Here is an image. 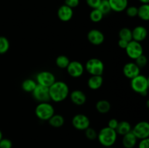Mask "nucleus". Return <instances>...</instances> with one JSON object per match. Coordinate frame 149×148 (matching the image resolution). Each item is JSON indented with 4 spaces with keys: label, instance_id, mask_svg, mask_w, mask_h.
Wrapping results in <instances>:
<instances>
[{
    "label": "nucleus",
    "instance_id": "7",
    "mask_svg": "<svg viewBox=\"0 0 149 148\" xmlns=\"http://www.w3.org/2000/svg\"><path fill=\"white\" fill-rule=\"evenodd\" d=\"M132 132L138 139L149 137V123L147 121H140L132 129Z\"/></svg>",
    "mask_w": 149,
    "mask_h": 148
},
{
    "label": "nucleus",
    "instance_id": "1",
    "mask_svg": "<svg viewBox=\"0 0 149 148\" xmlns=\"http://www.w3.org/2000/svg\"><path fill=\"white\" fill-rule=\"evenodd\" d=\"M50 100L55 102H60L68 97L69 94V87L65 82L61 81H55L49 87Z\"/></svg>",
    "mask_w": 149,
    "mask_h": 148
},
{
    "label": "nucleus",
    "instance_id": "25",
    "mask_svg": "<svg viewBox=\"0 0 149 148\" xmlns=\"http://www.w3.org/2000/svg\"><path fill=\"white\" fill-rule=\"evenodd\" d=\"M69 62V58L67 56H65V55H59L58 57H57L56 59H55L56 65L59 68H61V69H65V68H66L68 67Z\"/></svg>",
    "mask_w": 149,
    "mask_h": 148
},
{
    "label": "nucleus",
    "instance_id": "13",
    "mask_svg": "<svg viewBox=\"0 0 149 148\" xmlns=\"http://www.w3.org/2000/svg\"><path fill=\"white\" fill-rule=\"evenodd\" d=\"M123 74L127 78L132 79L141 74V68L135 64V62H127L123 67Z\"/></svg>",
    "mask_w": 149,
    "mask_h": 148
},
{
    "label": "nucleus",
    "instance_id": "31",
    "mask_svg": "<svg viewBox=\"0 0 149 148\" xmlns=\"http://www.w3.org/2000/svg\"><path fill=\"white\" fill-rule=\"evenodd\" d=\"M135 64H136L140 68H144V67L147 65V63H148V59H147L146 56L145 55H143V54L141 55V56L138 57L137 58V59H135Z\"/></svg>",
    "mask_w": 149,
    "mask_h": 148
},
{
    "label": "nucleus",
    "instance_id": "2",
    "mask_svg": "<svg viewBox=\"0 0 149 148\" xmlns=\"http://www.w3.org/2000/svg\"><path fill=\"white\" fill-rule=\"evenodd\" d=\"M97 139H98L100 145L105 147H112L117 139V133L116 130L106 126L100 129V131L97 133Z\"/></svg>",
    "mask_w": 149,
    "mask_h": 148
},
{
    "label": "nucleus",
    "instance_id": "8",
    "mask_svg": "<svg viewBox=\"0 0 149 148\" xmlns=\"http://www.w3.org/2000/svg\"><path fill=\"white\" fill-rule=\"evenodd\" d=\"M31 93L33 98L39 102H47L49 100H50L49 87L37 84Z\"/></svg>",
    "mask_w": 149,
    "mask_h": 148
},
{
    "label": "nucleus",
    "instance_id": "23",
    "mask_svg": "<svg viewBox=\"0 0 149 148\" xmlns=\"http://www.w3.org/2000/svg\"><path fill=\"white\" fill-rule=\"evenodd\" d=\"M138 16L143 20H149V4H143L138 8Z\"/></svg>",
    "mask_w": 149,
    "mask_h": 148
},
{
    "label": "nucleus",
    "instance_id": "5",
    "mask_svg": "<svg viewBox=\"0 0 149 148\" xmlns=\"http://www.w3.org/2000/svg\"><path fill=\"white\" fill-rule=\"evenodd\" d=\"M85 69L91 75H102L104 71V64L98 58H91L86 62Z\"/></svg>",
    "mask_w": 149,
    "mask_h": 148
},
{
    "label": "nucleus",
    "instance_id": "18",
    "mask_svg": "<svg viewBox=\"0 0 149 148\" xmlns=\"http://www.w3.org/2000/svg\"><path fill=\"white\" fill-rule=\"evenodd\" d=\"M103 78L102 75H91L87 81V86L92 90H97L103 86Z\"/></svg>",
    "mask_w": 149,
    "mask_h": 148
},
{
    "label": "nucleus",
    "instance_id": "36",
    "mask_svg": "<svg viewBox=\"0 0 149 148\" xmlns=\"http://www.w3.org/2000/svg\"><path fill=\"white\" fill-rule=\"evenodd\" d=\"M118 123H119V121L116 118H111L108 122V127L116 130V127L118 126Z\"/></svg>",
    "mask_w": 149,
    "mask_h": 148
},
{
    "label": "nucleus",
    "instance_id": "35",
    "mask_svg": "<svg viewBox=\"0 0 149 148\" xmlns=\"http://www.w3.org/2000/svg\"><path fill=\"white\" fill-rule=\"evenodd\" d=\"M79 0H65V4L71 9L78 7L79 4Z\"/></svg>",
    "mask_w": 149,
    "mask_h": 148
},
{
    "label": "nucleus",
    "instance_id": "39",
    "mask_svg": "<svg viewBox=\"0 0 149 148\" xmlns=\"http://www.w3.org/2000/svg\"><path fill=\"white\" fill-rule=\"evenodd\" d=\"M142 4H148L149 0H139Z\"/></svg>",
    "mask_w": 149,
    "mask_h": 148
},
{
    "label": "nucleus",
    "instance_id": "26",
    "mask_svg": "<svg viewBox=\"0 0 149 148\" xmlns=\"http://www.w3.org/2000/svg\"><path fill=\"white\" fill-rule=\"evenodd\" d=\"M119 37L120 39H123L128 42L132 40V30L129 28H122L119 32Z\"/></svg>",
    "mask_w": 149,
    "mask_h": 148
},
{
    "label": "nucleus",
    "instance_id": "40",
    "mask_svg": "<svg viewBox=\"0 0 149 148\" xmlns=\"http://www.w3.org/2000/svg\"><path fill=\"white\" fill-rule=\"evenodd\" d=\"M3 138V136H2V132H1V131L0 130V140H1V139Z\"/></svg>",
    "mask_w": 149,
    "mask_h": 148
},
{
    "label": "nucleus",
    "instance_id": "38",
    "mask_svg": "<svg viewBox=\"0 0 149 148\" xmlns=\"http://www.w3.org/2000/svg\"><path fill=\"white\" fill-rule=\"evenodd\" d=\"M128 43H129V42L127 41L119 39V40L118 41V46H119L120 48H122V49H125V48H126L127 46Z\"/></svg>",
    "mask_w": 149,
    "mask_h": 148
},
{
    "label": "nucleus",
    "instance_id": "15",
    "mask_svg": "<svg viewBox=\"0 0 149 148\" xmlns=\"http://www.w3.org/2000/svg\"><path fill=\"white\" fill-rule=\"evenodd\" d=\"M70 99L71 102L76 105L81 106L85 104L87 101V96L81 90H74L70 94Z\"/></svg>",
    "mask_w": 149,
    "mask_h": 148
},
{
    "label": "nucleus",
    "instance_id": "41",
    "mask_svg": "<svg viewBox=\"0 0 149 148\" xmlns=\"http://www.w3.org/2000/svg\"><path fill=\"white\" fill-rule=\"evenodd\" d=\"M105 148H113V147H105Z\"/></svg>",
    "mask_w": 149,
    "mask_h": 148
},
{
    "label": "nucleus",
    "instance_id": "9",
    "mask_svg": "<svg viewBox=\"0 0 149 148\" xmlns=\"http://www.w3.org/2000/svg\"><path fill=\"white\" fill-rule=\"evenodd\" d=\"M71 123L76 129L80 131L86 130L90 126V120L89 118L86 115L81 113L75 115L73 117Z\"/></svg>",
    "mask_w": 149,
    "mask_h": 148
},
{
    "label": "nucleus",
    "instance_id": "14",
    "mask_svg": "<svg viewBox=\"0 0 149 148\" xmlns=\"http://www.w3.org/2000/svg\"><path fill=\"white\" fill-rule=\"evenodd\" d=\"M74 15L73 9L68 7L65 4L61 6L58 10V17L61 21L68 22L71 20Z\"/></svg>",
    "mask_w": 149,
    "mask_h": 148
},
{
    "label": "nucleus",
    "instance_id": "17",
    "mask_svg": "<svg viewBox=\"0 0 149 148\" xmlns=\"http://www.w3.org/2000/svg\"><path fill=\"white\" fill-rule=\"evenodd\" d=\"M111 10L121 12L126 10L128 6V0H109Z\"/></svg>",
    "mask_w": 149,
    "mask_h": 148
},
{
    "label": "nucleus",
    "instance_id": "19",
    "mask_svg": "<svg viewBox=\"0 0 149 148\" xmlns=\"http://www.w3.org/2000/svg\"><path fill=\"white\" fill-rule=\"evenodd\" d=\"M137 141H138V139L131 131L130 132L123 136L122 145L125 148H133L136 145Z\"/></svg>",
    "mask_w": 149,
    "mask_h": 148
},
{
    "label": "nucleus",
    "instance_id": "28",
    "mask_svg": "<svg viewBox=\"0 0 149 148\" xmlns=\"http://www.w3.org/2000/svg\"><path fill=\"white\" fill-rule=\"evenodd\" d=\"M10 49V41L5 36H0V55L7 52Z\"/></svg>",
    "mask_w": 149,
    "mask_h": 148
},
{
    "label": "nucleus",
    "instance_id": "27",
    "mask_svg": "<svg viewBox=\"0 0 149 148\" xmlns=\"http://www.w3.org/2000/svg\"><path fill=\"white\" fill-rule=\"evenodd\" d=\"M103 15L98 9H93L90 13V18L93 23H99L102 20Z\"/></svg>",
    "mask_w": 149,
    "mask_h": 148
},
{
    "label": "nucleus",
    "instance_id": "32",
    "mask_svg": "<svg viewBox=\"0 0 149 148\" xmlns=\"http://www.w3.org/2000/svg\"><path fill=\"white\" fill-rule=\"evenodd\" d=\"M126 13L128 17H135L138 16V7L135 6H130L126 8Z\"/></svg>",
    "mask_w": 149,
    "mask_h": 148
},
{
    "label": "nucleus",
    "instance_id": "24",
    "mask_svg": "<svg viewBox=\"0 0 149 148\" xmlns=\"http://www.w3.org/2000/svg\"><path fill=\"white\" fill-rule=\"evenodd\" d=\"M36 85H37V83L34 80L31 79V78H27L22 82L21 87L23 91L26 92H32L34 90Z\"/></svg>",
    "mask_w": 149,
    "mask_h": 148
},
{
    "label": "nucleus",
    "instance_id": "3",
    "mask_svg": "<svg viewBox=\"0 0 149 148\" xmlns=\"http://www.w3.org/2000/svg\"><path fill=\"white\" fill-rule=\"evenodd\" d=\"M130 86L135 92L142 95H146L149 87L148 78L144 75L139 74L136 77L131 79Z\"/></svg>",
    "mask_w": 149,
    "mask_h": 148
},
{
    "label": "nucleus",
    "instance_id": "10",
    "mask_svg": "<svg viewBox=\"0 0 149 148\" xmlns=\"http://www.w3.org/2000/svg\"><path fill=\"white\" fill-rule=\"evenodd\" d=\"M55 80V76L52 72L49 71H41L36 75V83L44 86L49 87L53 84Z\"/></svg>",
    "mask_w": 149,
    "mask_h": 148
},
{
    "label": "nucleus",
    "instance_id": "30",
    "mask_svg": "<svg viewBox=\"0 0 149 148\" xmlns=\"http://www.w3.org/2000/svg\"><path fill=\"white\" fill-rule=\"evenodd\" d=\"M85 131V136L90 140H95V139H97V133L95 130L93 128H91L90 126L89 128H87Z\"/></svg>",
    "mask_w": 149,
    "mask_h": 148
},
{
    "label": "nucleus",
    "instance_id": "22",
    "mask_svg": "<svg viewBox=\"0 0 149 148\" xmlns=\"http://www.w3.org/2000/svg\"><path fill=\"white\" fill-rule=\"evenodd\" d=\"M111 103L108 100H101L97 102L95 104V108L97 111L102 114H105L110 111L111 110Z\"/></svg>",
    "mask_w": 149,
    "mask_h": 148
},
{
    "label": "nucleus",
    "instance_id": "11",
    "mask_svg": "<svg viewBox=\"0 0 149 148\" xmlns=\"http://www.w3.org/2000/svg\"><path fill=\"white\" fill-rule=\"evenodd\" d=\"M66 69L70 76L73 77V78H79L84 73V67L79 61L74 60L70 61Z\"/></svg>",
    "mask_w": 149,
    "mask_h": 148
},
{
    "label": "nucleus",
    "instance_id": "12",
    "mask_svg": "<svg viewBox=\"0 0 149 148\" xmlns=\"http://www.w3.org/2000/svg\"><path fill=\"white\" fill-rule=\"evenodd\" d=\"M87 39L92 44L99 46L104 42L105 36L100 30L97 29H93L87 33Z\"/></svg>",
    "mask_w": 149,
    "mask_h": 148
},
{
    "label": "nucleus",
    "instance_id": "4",
    "mask_svg": "<svg viewBox=\"0 0 149 148\" xmlns=\"http://www.w3.org/2000/svg\"><path fill=\"white\" fill-rule=\"evenodd\" d=\"M35 114L42 120H48L54 114L55 110L53 106L48 102H40L35 108Z\"/></svg>",
    "mask_w": 149,
    "mask_h": 148
},
{
    "label": "nucleus",
    "instance_id": "34",
    "mask_svg": "<svg viewBox=\"0 0 149 148\" xmlns=\"http://www.w3.org/2000/svg\"><path fill=\"white\" fill-rule=\"evenodd\" d=\"M101 0H86L87 5L92 9H97Z\"/></svg>",
    "mask_w": 149,
    "mask_h": 148
},
{
    "label": "nucleus",
    "instance_id": "6",
    "mask_svg": "<svg viewBox=\"0 0 149 148\" xmlns=\"http://www.w3.org/2000/svg\"><path fill=\"white\" fill-rule=\"evenodd\" d=\"M126 53L130 59H135L143 54V48L141 42L132 40L129 41L127 46L125 48Z\"/></svg>",
    "mask_w": 149,
    "mask_h": 148
},
{
    "label": "nucleus",
    "instance_id": "20",
    "mask_svg": "<svg viewBox=\"0 0 149 148\" xmlns=\"http://www.w3.org/2000/svg\"><path fill=\"white\" fill-rule=\"evenodd\" d=\"M131 131H132V126H131L130 123L127 120H122V121L119 122L117 127L116 129L117 134L122 135V136L129 133Z\"/></svg>",
    "mask_w": 149,
    "mask_h": 148
},
{
    "label": "nucleus",
    "instance_id": "16",
    "mask_svg": "<svg viewBox=\"0 0 149 148\" xmlns=\"http://www.w3.org/2000/svg\"><path fill=\"white\" fill-rule=\"evenodd\" d=\"M148 35V30L144 26H138L132 30V40L141 42L145 40Z\"/></svg>",
    "mask_w": 149,
    "mask_h": 148
},
{
    "label": "nucleus",
    "instance_id": "37",
    "mask_svg": "<svg viewBox=\"0 0 149 148\" xmlns=\"http://www.w3.org/2000/svg\"><path fill=\"white\" fill-rule=\"evenodd\" d=\"M138 148H149V139H141L139 144H138Z\"/></svg>",
    "mask_w": 149,
    "mask_h": 148
},
{
    "label": "nucleus",
    "instance_id": "33",
    "mask_svg": "<svg viewBox=\"0 0 149 148\" xmlns=\"http://www.w3.org/2000/svg\"><path fill=\"white\" fill-rule=\"evenodd\" d=\"M13 147V143L12 141L9 139L2 138L0 140V148H12Z\"/></svg>",
    "mask_w": 149,
    "mask_h": 148
},
{
    "label": "nucleus",
    "instance_id": "21",
    "mask_svg": "<svg viewBox=\"0 0 149 148\" xmlns=\"http://www.w3.org/2000/svg\"><path fill=\"white\" fill-rule=\"evenodd\" d=\"M47 121L52 127L61 128L63 126L65 123V119L61 115L54 114Z\"/></svg>",
    "mask_w": 149,
    "mask_h": 148
},
{
    "label": "nucleus",
    "instance_id": "29",
    "mask_svg": "<svg viewBox=\"0 0 149 148\" xmlns=\"http://www.w3.org/2000/svg\"><path fill=\"white\" fill-rule=\"evenodd\" d=\"M97 9H98L101 12L103 15L109 14L111 11L109 0H101V1H100V4H99L98 7Z\"/></svg>",
    "mask_w": 149,
    "mask_h": 148
}]
</instances>
